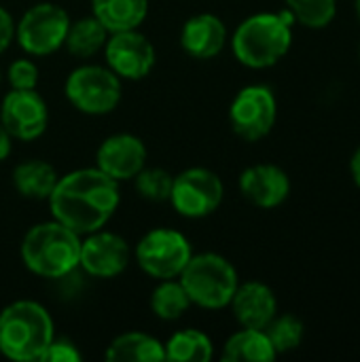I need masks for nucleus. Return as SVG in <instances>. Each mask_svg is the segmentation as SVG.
<instances>
[{
  "instance_id": "obj_19",
  "label": "nucleus",
  "mask_w": 360,
  "mask_h": 362,
  "mask_svg": "<svg viewBox=\"0 0 360 362\" xmlns=\"http://www.w3.org/2000/svg\"><path fill=\"white\" fill-rule=\"evenodd\" d=\"M57 172L51 163L42 159H28L13 170V187L21 197L28 199H49L57 185Z\"/></svg>"
},
{
  "instance_id": "obj_35",
  "label": "nucleus",
  "mask_w": 360,
  "mask_h": 362,
  "mask_svg": "<svg viewBox=\"0 0 360 362\" xmlns=\"http://www.w3.org/2000/svg\"><path fill=\"white\" fill-rule=\"evenodd\" d=\"M359 62H360V45H359Z\"/></svg>"
},
{
  "instance_id": "obj_21",
  "label": "nucleus",
  "mask_w": 360,
  "mask_h": 362,
  "mask_svg": "<svg viewBox=\"0 0 360 362\" xmlns=\"http://www.w3.org/2000/svg\"><path fill=\"white\" fill-rule=\"evenodd\" d=\"M276 350L267 339L263 329H244L233 333L223 350L225 362H272L276 358Z\"/></svg>"
},
{
  "instance_id": "obj_10",
  "label": "nucleus",
  "mask_w": 360,
  "mask_h": 362,
  "mask_svg": "<svg viewBox=\"0 0 360 362\" xmlns=\"http://www.w3.org/2000/svg\"><path fill=\"white\" fill-rule=\"evenodd\" d=\"M278 119V102L267 85H248L238 91L229 106V123L246 142L265 138Z\"/></svg>"
},
{
  "instance_id": "obj_28",
  "label": "nucleus",
  "mask_w": 360,
  "mask_h": 362,
  "mask_svg": "<svg viewBox=\"0 0 360 362\" xmlns=\"http://www.w3.org/2000/svg\"><path fill=\"white\" fill-rule=\"evenodd\" d=\"M11 89H36L38 85V66L32 59H15L6 70Z\"/></svg>"
},
{
  "instance_id": "obj_20",
  "label": "nucleus",
  "mask_w": 360,
  "mask_h": 362,
  "mask_svg": "<svg viewBox=\"0 0 360 362\" xmlns=\"http://www.w3.org/2000/svg\"><path fill=\"white\" fill-rule=\"evenodd\" d=\"M104 358L108 362H161L166 361L163 344L146 333H125L112 339Z\"/></svg>"
},
{
  "instance_id": "obj_24",
  "label": "nucleus",
  "mask_w": 360,
  "mask_h": 362,
  "mask_svg": "<svg viewBox=\"0 0 360 362\" xmlns=\"http://www.w3.org/2000/svg\"><path fill=\"white\" fill-rule=\"evenodd\" d=\"M191 299L185 291V286L180 284V280H159L157 288L151 293V312L161 318V320H178L182 318L189 308H191Z\"/></svg>"
},
{
  "instance_id": "obj_29",
  "label": "nucleus",
  "mask_w": 360,
  "mask_h": 362,
  "mask_svg": "<svg viewBox=\"0 0 360 362\" xmlns=\"http://www.w3.org/2000/svg\"><path fill=\"white\" fill-rule=\"evenodd\" d=\"M81 361V352L76 350V346L72 341L66 339H55L49 344V348L45 350L40 362H79Z\"/></svg>"
},
{
  "instance_id": "obj_6",
  "label": "nucleus",
  "mask_w": 360,
  "mask_h": 362,
  "mask_svg": "<svg viewBox=\"0 0 360 362\" xmlns=\"http://www.w3.org/2000/svg\"><path fill=\"white\" fill-rule=\"evenodd\" d=\"M68 102L85 115H108L112 112L123 95L121 78L106 66L85 64L74 68L64 85Z\"/></svg>"
},
{
  "instance_id": "obj_14",
  "label": "nucleus",
  "mask_w": 360,
  "mask_h": 362,
  "mask_svg": "<svg viewBox=\"0 0 360 362\" xmlns=\"http://www.w3.org/2000/svg\"><path fill=\"white\" fill-rule=\"evenodd\" d=\"M146 165V146L134 134L108 136L95 151V168L115 178L132 180Z\"/></svg>"
},
{
  "instance_id": "obj_9",
  "label": "nucleus",
  "mask_w": 360,
  "mask_h": 362,
  "mask_svg": "<svg viewBox=\"0 0 360 362\" xmlns=\"http://www.w3.org/2000/svg\"><path fill=\"white\" fill-rule=\"evenodd\" d=\"M225 187L216 172L208 168H189L174 176L170 202L185 218H206L223 204Z\"/></svg>"
},
{
  "instance_id": "obj_4",
  "label": "nucleus",
  "mask_w": 360,
  "mask_h": 362,
  "mask_svg": "<svg viewBox=\"0 0 360 362\" xmlns=\"http://www.w3.org/2000/svg\"><path fill=\"white\" fill-rule=\"evenodd\" d=\"M53 337V318L36 301H15L0 312V354L11 361H40Z\"/></svg>"
},
{
  "instance_id": "obj_11",
  "label": "nucleus",
  "mask_w": 360,
  "mask_h": 362,
  "mask_svg": "<svg viewBox=\"0 0 360 362\" xmlns=\"http://www.w3.org/2000/svg\"><path fill=\"white\" fill-rule=\"evenodd\" d=\"M104 57L108 68L127 81H140L151 74L157 53L153 42L138 30L112 32L104 45Z\"/></svg>"
},
{
  "instance_id": "obj_2",
  "label": "nucleus",
  "mask_w": 360,
  "mask_h": 362,
  "mask_svg": "<svg viewBox=\"0 0 360 362\" xmlns=\"http://www.w3.org/2000/svg\"><path fill=\"white\" fill-rule=\"evenodd\" d=\"M293 23L295 19L286 8L246 17L231 38L236 59L255 70L276 66L293 45Z\"/></svg>"
},
{
  "instance_id": "obj_18",
  "label": "nucleus",
  "mask_w": 360,
  "mask_h": 362,
  "mask_svg": "<svg viewBox=\"0 0 360 362\" xmlns=\"http://www.w3.org/2000/svg\"><path fill=\"white\" fill-rule=\"evenodd\" d=\"M93 17L112 34L138 30L149 15V0H91Z\"/></svg>"
},
{
  "instance_id": "obj_8",
  "label": "nucleus",
  "mask_w": 360,
  "mask_h": 362,
  "mask_svg": "<svg viewBox=\"0 0 360 362\" xmlns=\"http://www.w3.org/2000/svg\"><path fill=\"white\" fill-rule=\"evenodd\" d=\"M68 28L70 15L59 4L38 2L21 15L19 23H15V38L25 53L42 57L64 47Z\"/></svg>"
},
{
  "instance_id": "obj_1",
  "label": "nucleus",
  "mask_w": 360,
  "mask_h": 362,
  "mask_svg": "<svg viewBox=\"0 0 360 362\" xmlns=\"http://www.w3.org/2000/svg\"><path fill=\"white\" fill-rule=\"evenodd\" d=\"M51 216L81 238L104 229L119 208V182L98 168H81L57 178L49 195Z\"/></svg>"
},
{
  "instance_id": "obj_15",
  "label": "nucleus",
  "mask_w": 360,
  "mask_h": 362,
  "mask_svg": "<svg viewBox=\"0 0 360 362\" xmlns=\"http://www.w3.org/2000/svg\"><path fill=\"white\" fill-rule=\"evenodd\" d=\"M240 193L252 206L272 210L286 202L291 193V178L274 163H257L242 172Z\"/></svg>"
},
{
  "instance_id": "obj_26",
  "label": "nucleus",
  "mask_w": 360,
  "mask_h": 362,
  "mask_svg": "<svg viewBox=\"0 0 360 362\" xmlns=\"http://www.w3.org/2000/svg\"><path fill=\"white\" fill-rule=\"evenodd\" d=\"M284 2L295 23H301L310 30L327 28L337 13V0H284Z\"/></svg>"
},
{
  "instance_id": "obj_22",
  "label": "nucleus",
  "mask_w": 360,
  "mask_h": 362,
  "mask_svg": "<svg viewBox=\"0 0 360 362\" xmlns=\"http://www.w3.org/2000/svg\"><path fill=\"white\" fill-rule=\"evenodd\" d=\"M108 36H110V32L93 15H89V17L70 21L64 47L68 49L70 55H74L79 59H87L104 49Z\"/></svg>"
},
{
  "instance_id": "obj_27",
  "label": "nucleus",
  "mask_w": 360,
  "mask_h": 362,
  "mask_svg": "<svg viewBox=\"0 0 360 362\" xmlns=\"http://www.w3.org/2000/svg\"><path fill=\"white\" fill-rule=\"evenodd\" d=\"M134 187L138 191L140 197L149 199V202H170V193H172V180L174 176L163 170V168H142L134 178Z\"/></svg>"
},
{
  "instance_id": "obj_16",
  "label": "nucleus",
  "mask_w": 360,
  "mask_h": 362,
  "mask_svg": "<svg viewBox=\"0 0 360 362\" xmlns=\"http://www.w3.org/2000/svg\"><path fill=\"white\" fill-rule=\"evenodd\" d=\"M229 308L233 312V318L244 329H265L272 322V318L278 314L276 295L263 282L238 284Z\"/></svg>"
},
{
  "instance_id": "obj_25",
  "label": "nucleus",
  "mask_w": 360,
  "mask_h": 362,
  "mask_svg": "<svg viewBox=\"0 0 360 362\" xmlns=\"http://www.w3.org/2000/svg\"><path fill=\"white\" fill-rule=\"evenodd\" d=\"M263 331H265L267 339L272 341L276 354H289V352L297 350L306 335L303 322L293 314H282V316L276 314Z\"/></svg>"
},
{
  "instance_id": "obj_3",
  "label": "nucleus",
  "mask_w": 360,
  "mask_h": 362,
  "mask_svg": "<svg viewBox=\"0 0 360 362\" xmlns=\"http://www.w3.org/2000/svg\"><path fill=\"white\" fill-rule=\"evenodd\" d=\"M81 235L53 221L34 225L21 242L23 265L47 280L70 276L79 267Z\"/></svg>"
},
{
  "instance_id": "obj_17",
  "label": "nucleus",
  "mask_w": 360,
  "mask_h": 362,
  "mask_svg": "<svg viewBox=\"0 0 360 362\" xmlns=\"http://www.w3.org/2000/svg\"><path fill=\"white\" fill-rule=\"evenodd\" d=\"M227 45V28L221 17L199 13L185 21L180 30V47L195 59H212Z\"/></svg>"
},
{
  "instance_id": "obj_34",
  "label": "nucleus",
  "mask_w": 360,
  "mask_h": 362,
  "mask_svg": "<svg viewBox=\"0 0 360 362\" xmlns=\"http://www.w3.org/2000/svg\"><path fill=\"white\" fill-rule=\"evenodd\" d=\"M0 83H2V70H0Z\"/></svg>"
},
{
  "instance_id": "obj_31",
  "label": "nucleus",
  "mask_w": 360,
  "mask_h": 362,
  "mask_svg": "<svg viewBox=\"0 0 360 362\" xmlns=\"http://www.w3.org/2000/svg\"><path fill=\"white\" fill-rule=\"evenodd\" d=\"M13 138H11V134L4 129V125L0 123V161H4L8 155H11V146H13V142H11Z\"/></svg>"
},
{
  "instance_id": "obj_33",
  "label": "nucleus",
  "mask_w": 360,
  "mask_h": 362,
  "mask_svg": "<svg viewBox=\"0 0 360 362\" xmlns=\"http://www.w3.org/2000/svg\"><path fill=\"white\" fill-rule=\"evenodd\" d=\"M354 8H356V17H359V21H360V0L354 2Z\"/></svg>"
},
{
  "instance_id": "obj_30",
  "label": "nucleus",
  "mask_w": 360,
  "mask_h": 362,
  "mask_svg": "<svg viewBox=\"0 0 360 362\" xmlns=\"http://www.w3.org/2000/svg\"><path fill=\"white\" fill-rule=\"evenodd\" d=\"M13 40H15V21L11 13L4 6H0V53H4Z\"/></svg>"
},
{
  "instance_id": "obj_5",
  "label": "nucleus",
  "mask_w": 360,
  "mask_h": 362,
  "mask_svg": "<svg viewBox=\"0 0 360 362\" xmlns=\"http://www.w3.org/2000/svg\"><path fill=\"white\" fill-rule=\"evenodd\" d=\"M178 280L185 286L191 303L204 310L227 308L240 284L236 267L216 252L193 255Z\"/></svg>"
},
{
  "instance_id": "obj_7",
  "label": "nucleus",
  "mask_w": 360,
  "mask_h": 362,
  "mask_svg": "<svg viewBox=\"0 0 360 362\" xmlns=\"http://www.w3.org/2000/svg\"><path fill=\"white\" fill-rule=\"evenodd\" d=\"M134 255L146 276L155 280H174L187 267L193 248L180 231L157 227L138 242Z\"/></svg>"
},
{
  "instance_id": "obj_32",
  "label": "nucleus",
  "mask_w": 360,
  "mask_h": 362,
  "mask_svg": "<svg viewBox=\"0 0 360 362\" xmlns=\"http://www.w3.org/2000/svg\"><path fill=\"white\" fill-rule=\"evenodd\" d=\"M350 174H352L354 185L360 189V146L354 151V155L350 159Z\"/></svg>"
},
{
  "instance_id": "obj_23",
  "label": "nucleus",
  "mask_w": 360,
  "mask_h": 362,
  "mask_svg": "<svg viewBox=\"0 0 360 362\" xmlns=\"http://www.w3.org/2000/svg\"><path fill=\"white\" fill-rule=\"evenodd\" d=\"M166 361L174 362H210L214 356L212 339L197 331V329H185L174 333L168 344H163Z\"/></svg>"
},
{
  "instance_id": "obj_12",
  "label": "nucleus",
  "mask_w": 360,
  "mask_h": 362,
  "mask_svg": "<svg viewBox=\"0 0 360 362\" xmlns=\"http://www.w3.org/2000/svg\"><path fill=\"white\" fill-rule=\"evenodd\" d=\"M0 123L11 138L30 142L45 134L49 108L34 89H11L0 104Z\"/></svg>"
},
{
  "instance_id": "obj_13",
  "label": "nucleus",
  "mask_w": 360,
  "mask_h": 362,
  "mask_svg": "<svg viewBox=\"0 0 360 362\" xmlns=\"http://www.w3.org/2000/svg\"><path fill=\"white\" fill-rule=\"evenodd\" d=\"M129 259L132 250L117 233L98 229L81 238L79 267L93 278H117L127 269Z\"/></svg>"
}]
</instances>
